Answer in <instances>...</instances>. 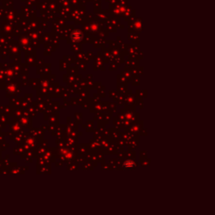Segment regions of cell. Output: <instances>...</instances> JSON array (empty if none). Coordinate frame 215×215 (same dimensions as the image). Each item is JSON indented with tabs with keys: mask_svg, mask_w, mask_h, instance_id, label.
Here are the masks:
<instances>
[{
	"mask_svg": "<svg viewBox=\"0 0 215 215\" xmlns=\"http://www.w3.org/2000/svg\"><path fill=\"white\" fill-rule=\"evenodd\" d=\"M127 165H128V163H127V162L124 164L125 167H126V166H127ZM133 166H135V163L133 162V161H129V167H133Z\"/></svg>",
	"mask_w": 215,
	"mask_h": 215,
	"instance_id": "cell-1",
	"label": "cell"
}]
</instances>
